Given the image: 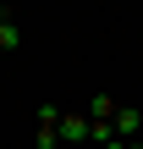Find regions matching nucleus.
<instances>
[{"mask_svg":"<svg viewBox=\"0 0 143 149\" xmlns=\"http://www.w3.org/2000/svg\"><path fill=\"white\" fill-rule=\"evenodd\" d=\"M88 133H94L88 111H61V144H66V149H83V144H88Z\"/></svg>","mask_w":143,"mask_h":149,"instance_id":"nucleus-1","label":"nucleus"},{"mask_svg":"<svg viewBox=\"0 0 143 149\" xmlns=\"http://www.w3.org/2000/svg\"><path fill=\"white\" fill-rule=\"evenodd\" d=\"M110 127H116V138H121V144H132V138L143 133V111H138V105H116Z\"/></svg>","mask_w":143,"mask_h":149,"instance_id":"nucleus-2","label":"nucleus"},{"mask_svg":"<svg viewBox=\"0 0 143 149\" xmlns=\"http://www.w3.org/2000/svg\"><path fill=\"white\" fill-rule=\"evenodd\" d=\"M17 44H22V28H17V17L0 6V55H6V50H17Z\"/></svg>","mask_w":143,"mask_h":149,"instance_id":"nucleus-3","label":"nucleus"},{"mask_svg":"<svg viewBox=\"0 0 143 149\" xmlns=\"http://www.w3.org/2000/svg\"><path fill=\"white\" fill-rule=\"evenodd\" d=\"M110 116H116V100L110 94H94L88 100V122H110Z\"/></svg>","mask_w":143,"mask_h":149,"instance_id":"nucleus-4","label":"nucleus"},{"mask_svg":"<svg viewBox=\"0 0 143 149\" xmlns=\"http://www.w3.org/2000/svg\"><path fill=\"white\" fill-rule=\"evenodd\" d=\"M127 149H143V144H138V138H132V144H127Z\"/></svg>","mask_w":143,"mask_h":149,"instance_id":"nucleus-5","label":"nucleus"},{"mask_svg":"<svg viewBox=\"0 0 143 149\" xmlns=\"http://www.w3.org/2000/svg\"><path fill=\"white\" fill-rule=\"evenodd\" d=\"M83 149H94V144H83Z\"/></svg>","mask_w":143,"mask_h":149,"instance_id":"nucleus-6","label":"nucleus"}]
</instances>
